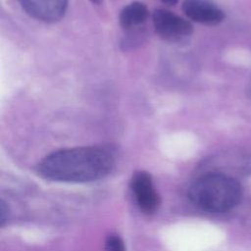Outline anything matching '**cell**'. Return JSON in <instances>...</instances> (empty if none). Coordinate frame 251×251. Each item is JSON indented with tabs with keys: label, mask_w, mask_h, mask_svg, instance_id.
<instances>
[{
	"label": "cell",
	"mask_w": 251,
	"mask_h": 251,
	"mask_svg": "<svg viewBox=\"0 0 251 251\" xmlns=\"http://www.w3.org/2000/svg\"><path fill=\"white\" fill-rule=\"evenodd\" d=\"M248 93H249V96H250V98H251V83H250L249 88H248Z\"/></svg>",
	"instance_id": "cell-12"
},
{
	"label": "cell",
	"mask_w": 251,
	"mask_h": 251,
	"mask_svg": "<svg viewBox=\"0 0 251 251\" xmlns=\"http://www.w3.org/2000/svg\"><path fill=\"white\" fill-rule=\"evenodd\" d=\"M152 23L156 33L170 43L183 42L193 33V25L188 20L166 9H156Z\"/></svg>",
	"instance_id": "cell-3"
},
{
	"label": "cell",
	"mask_w": 251,
	"mask_h": 251,
	"mask_svg": "<svg viewBox=\"0 0 251 251\" xmlns=\"http://www.w3.org/2000/svg\"><path fill=\"white\" fill-rule=\"evenodd\" d=\"M164 4H166V5H170V6H172V5H175V4H176L177 2H178V0H161Z\"/></svg>",
	"instance_id": "cell-10"
},
{
	"label": "cell",
	"mask_w": 251,
	"mask_h": 251,
	"mask_svg": "<svg viewBox=\"0 0 251 251\" xmlns=\"http://www.w3.org/2000/svg\"><path fill=\"white\" fill-rule=\"evenodd\" d=\"M104 251H126L123 239L117 234H111L105 241Z\"/></svg>",
	"instance_id": "cell-8"
},
{
	"label": "cell",
	"mask_w": 251,
	"mask_h": 251,
	"mask_svg": "<svg viewBox=\"0 0 251 251\" xmlns=\"http://www.w3.org/2000/svg\"><path fill=\"white\" fill-rule=\"evenodd\" d=\"M190 201L199 209L210 213H225L241 200L242 188L233 177L210 173L198 177L189 187Z\"/></svg>",
	"instance_id": "cell-2"
},
{
	"label": "cell",
	"mask_w": 251,
	"mask_h": 251,
	"mask_svg": "<svg viewBox=\"0 0 251 251\" xmlns=\"http://www.w3.org/2000/svg\"><path fill=\"white\" fill-rule=\"evenodd\" d=\"M115 166L113 153L101 146L65 148L45 156L36 172L43 178L63 182H89L107 176Z\"/></svg>",
	"instance_id": "cell-1"
},
{
	"label": "cell",
	"mask_w": 251,
	"mask_h": 251,
	"mask_svg": "<svg viewBox=\"0 0 251 251\" xmlns=\"http://www.w3.org/2000/svg\"><path fill=\"white\" fill-rule=\"evenodd\" d=\"M149 11L142 2L134 1L125 6L119 15V23L122 28L127 32L139 30L146 23Z\"/></svg>",
	"instance_id": "cell-7"
},
{
	"label": "cell",
	"mask_w": 251,
	"mask_h": 251,
	"mask_svg": "<svg viewBox=\"0 0 251 251\" xmlns=\"http://www.w3.org/2000/svg\"><path fill=\"white\" fill-rule=\"evenodd\" d=\"M8 215H9L8 207L6 206V203L2 200L1 201V205H0V222H1V226H3L5 221L8 219Z\"/></svg>",
	"instance_id": "cell-9"
},
{
	"label": "cell",
	"mask_w": 251,
	"mask_h": 251,
	"mask_svg": "<svg viewBox=\"0 0 251 251\" xmlns=\"http://www.w3.org/2000/svg\"><path fill=\"white\" fill-rule=\"evenodd\" d=\"M93 4H96V5H99V4H101V2H102V0H90Z\"/></svg>",
	"instance_id": "cell-11"
},
{
	"label": "cell",
	"mask_w": 251,
	"mask_h": 251,
	"mask_svg": "<svg viewBox=\"0 0 251 251\" xmlns=\"http://www.w3.org/2000/svg\"><path fill=\"white\" fill-rule=\"evenodd\" d=\"M130 189L139 210L146 214H154L160 206V196L155 189L152 176L145 171L135 172L130 179Z\"/></svg>",
	"instance_id": "cell-4"
},
{
	"label": "cell",
	"mask_w": 251,
	"mask_h": 251,
	"mask_svg": "<svg viewBox=\"0 0 251 251\" xmlns=\"http://www.w3.org/2000/svg\"><path fill=\"white\" fill-rule=\"evenodd\" d=\"M31 18L43 23H56L66 14L69 0H18Z\"/></svg>",
	"instance_id": "cell-5"
},
{
	"label": "cell",
	"mask_w": 251,
	"mask_h": 251,
	"mask_svg": "<svg viewBox=\"0 0 251 251\" xmlns=\"http://www.w3.org/2000/svg\"><path fill=\"white\" fill-rule=\"evenodd\" d=\"M181 9L186 18L206 25H219L225 19L224 11L212 0H183Z\"/></svg>",
	"instance_id": "cell-6"
}]
</instances>
